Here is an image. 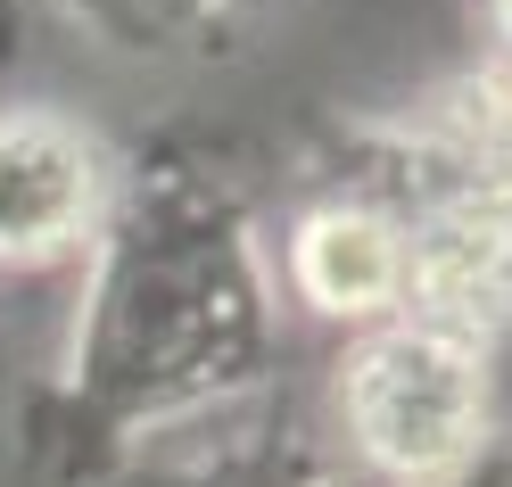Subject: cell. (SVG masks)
Returning <instances> with one entry per match:
<instances>
[{
  "label": "cell",
  "mask_w": 512,
  "mask_h": 487,
  "mask_svg": "<svg viewBox=\"0 0 512 487\" xmlns=\"http://www.w3.org/2000/svg\"><path fill=\"white\" fill-rule=\"evenodd\" d=\"M281 298L256 215L207 157L157 149L116 166L108 215L83 248L67 372L42 397V454L108 487L157 430L248 397L273 372Z\"/></svg>",
  "instance_id": "obj_1"
},
{
  "label": "cell",
  "mask_w": 512,
  "mask_h": 487,
  "mask_svg": "<svg viewBox=\"0 0 512 487\" xmlns=\"http://www.w3.org/2000/svg\"><path fill=\"white\" fill-rule=\"evenodd\" d=\"M331 405H339L356 463L380 487H446L496 438L488 347L430 331V322H405V314L347 339L339 372H331Z\"/></svg>",
  "instance_id": "obj_2"
},
{
  "label": "cell",
  "mask_w": 512,
  "mask_h": 487,
  "mask_svg": "<svg viewBox=\"0 0 512 487\" xmlns=\"http://www.w3.org/2000/svg\"><path fill=\"white\" fill-rule=\"evenodd\" d=\"M116 157L58 108H0V273H50L91 248Z\"/></svg>",
  "instance_id": "obj_3"
},
{
  "label": "cell",
  "mask_w": 512,
  "mask_h": 487,
  "mask_svg": "<svg viewBox=\"0 0 512 487\" xmlns=\"http://www.w3.org/2000/svg\"><path fill=\"white\" fill-rule=\"evenodd\" d=\"M364 190L380 199H496L512 207V58H479L430 83L389 133Z\"/></svg>",
  "instance_id": "obj_4"
},
{
  "label": "cell",
  "mask_w": 512,
  "mask_h": 487,
  "mask_svg": "<svg viewBox=\"0 0 512 487\" xmlns=\"http://www.w3.org/2000/svg\"><path fill=\"white\" fill-rule=\"evenodd\" d=\"M405 215V322L496 347L512 331V207L389 199Z\"/></svg>",
  "instance_id": "obj_5"
},
{
  "label": "cell",
  "mask_w": 512,
  "mask_h": 487,
  "mask_svg": "<svg viewBox=\"0 0 512 487\" xmlns=\"http://www.w3.org/2000/svg\"><path fill=\"white\" fill-rule=\"evenodd\" d=\"M281 281L298 306L347 322V331L405 314V215L364 182L339 199H314L281 240Z\"/></svg>",
  "instance_id": "obj_6"
},
{
  "label": "cell",
  "mask_w": 512,
  "mask_h": 487,
  "mask_svg": "<svg viewBox=\"0 0 512 487\" xmlns=\"http://www.w3.org/2000/svg\"><path fill=\"white\" fill-rule=\"evenodd\" d=\"M108 487H364V479L290 430H248V438H215L182 454H133Z\"/></svg>",
  "instance_id": "obj_7"
},
{
  "label": "cell",
  "mask_w": 512,
  "mask_h": 487,
  "mask_svg": "<svg viewBox=\"0 0 512 487\" xmlns=\"http://www.w3.org/2000/svg\"><path fill=\"white\" fill-rule=\"evenodd\" d=\"M50 9L133 67H166V58H199L223 34L232 0H50Z\"/></svg>",
  "instance_id": "obj_8"
},
{
  "label": "cell",
  "mask_w": 512,
  "mask_h": 487,
  "mask_svg": "<svg viewBox=\"0 0 512 487\" xmlns=\"http://www.w3.org/2000/svg\"><path fill=\"white\" fill-rule=\"evenodd\" d=\"M446 487H512V438L496 430V438L479 446V454H471V463H463L455 479H446Z\"/></svg>",
  "instance_id": "obj_9"
},
{
  "label": "cell",
  "mask_w": 512,
  "mask_h": 487,
  "mask_svg": "<svg viewBox=\"0 0 512 487\" xmlns=\"http://www.w3.org/2000/svg\"><path fill=\"white\" fill-rule=\"evenodd\" d=\"M488 9V34H496V58H512V0H479Z\"/></svg>",
  "instance_id": "obj_10"
}]
</instances>
